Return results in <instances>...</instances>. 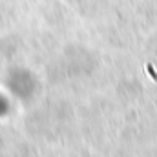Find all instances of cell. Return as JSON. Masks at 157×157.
I'll list each match as a JSON object with an SVG mask.
<instances>
[]
</instances>
